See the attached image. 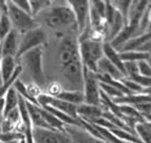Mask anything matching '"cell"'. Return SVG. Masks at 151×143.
<instances>
[{"mask_svg":"<svg viewBox=\"0 0 151 143\" xmlns=\"http://www.w3.org/2000/svg\"><path fill=\"white\" fill-rule=\"evenodd\" d=\"M96 73H101V74L108 75L116 81H121L125 78V76L123 75V73H122L113 64L111 63V62H109L105 56L97 63V72Z\"/></svg>","mask_w":151,"mask_h":143,"instance_id":"obj_17","label":"cell"},{"mask_svg":"<svg viewBox=\"0 0 151 143\" xmlns=\"http://www.w3.org/2000/svg\"><path fill=\"white\" fill-rule=\"evenodd\" d=\"M3 84H4V83H3V81H2V78H1V76H0V88L2 87Z\"/></svg>","mask_w":151,"mask_h":143,"instance_id":"obj_33","label":"cell"},{"mask_svg":"<svg viewBox=\"0 0 151 143\" xmlns=\"http://www.w3.org/2000/svg\"><path fill=\"white\" fill-rule=\"evenodd\" d=\"M22 71L27 70L31 78V82L42 89L47 86L45 69H43V47H38L24 53L20 58Z\"/></svg>","mask_w":151,"mask_h":143,"instance_id":"obj_2","label":"cell"},{"mask_svg":"<svg viewBox=\"0 0 151 143\" xmlns=\"http://www.w3.org/2000/svg\"><path fill=\"white\" fill-rule=\"evenodd\" d=\"M4 109H3V115L8 113L9 111L16 109L18 107V102H19V95H18L17 91L15 90V88L10 87L8 91L5 92L4 97Z\"/></svg>","mask_w":151,"mask_h":143,"instance_id":"obj_21","label":"cell"},{"mask_svg":"<svg viewBox=\"0 0 151 143\" xmlns=\"http://www.w3.org/2000/svg\"><path fill=\"white\" fill-rule=\"evenodd\" d=\"M17 60L13 56H2L1 64H0V76L3 83H6L12 78L13 74L15 73L17 68Z\"/></svg>","mask_w":151,"mask_h":143,"instance_id":"obj_16","label":"cell"},{"mask_svg":"<svg viewBox=\"0 0 151 143\" xmlns=\"http://www.w3.org/2000/svg\"><path fill=\"white\" fill-rule=\"evenodd\" d=\"M65 131L69 136L71 143H106L105 141L94 137L83 126L65 125Z\"/></svg>","mask_w":151,"mask_h":143,"instance_id":"obj_11","label":"cell"},{"mask_svg":"<svg viewBox=\"0 0 151 143\" xmlns=\"http://www.w3.org/2000/svg\"><path fill=\"white\" fill-rule=\"evenodd\" d=\"M149 124V126H150V128H151V123H148Z\"/></svg>","mask_w":151,"mask_h":143,"instance_id":"obj_38","label":"cell"},{"mask_svg":"<svg viewBox=\"0 0 151 143\" xmlns=\"http://www.w3.org/2000/svg\"><path fill=\"white\" fill-rule=\"evenodd\" d=\"M137 68H139V75L145 76V78H151V66L149 65L147 60L139 62Z\"/></svg>","mask_w":151,"mask_h":143,"instance_id":"obj_28","label":"cell"},{"mask_svg":"<svg viewBox=\"0 0 151 143\" xmlns=\"http://www.w3.org/2000/svg\"><path fill=\"white\" fill-rule=\"evenodd\" d=\"M149 23H151V3H150V8H149Z\"/></svg>","mask_w":151,"mask_h":143,"instance_id":"obj_32","label":"cell"},{"mask_svg":"<svg viewBox=\"0 0 151 143\" xmlns=\"http://www.w3.org/2000/svg\"><path fill=\"white\" fill-rule=\"evenodd\" d=\"M150 98H151V94H150Z\"/></svg>","mask_w":151,"mask_h":143,"instance_id":"obj_39","label":"cell"},{"mask_svg":"<svg viewBox=\"0 0 151 143\" xmlns=\"http://www.w3.org/2000/svg\"><path fill=\"white\" fill-rule=\"evenodd\" d=\"M1 17H2V14H1V13H0V19H1Z\"/></svg>","mask_w":151,"mask_h":143,"instance_id":"obj_37","label":"cell"},{"mask_svg":"<svg viewBox=\"0 0 151 143\" xmlns=\"http://www.w3.org/2000/svg\"><path fill=\"white\" fill-rule=\"evenodd\" d=\"M34 143H71L65 131L49 128H33Z\"/></svg>","mask_w":151,"mask_h":143,"instance_id":"obj_10","label":"cell"},{"mask_svg":"<svg viewBox=\"0 0 151 143\" xmlns=\"http://www.w3.org/2000/svg\"><path fill=\"white\" fill-rule=\"evenodd\" d=\"M104 56L113 64L122 73L123 75L126 78V73H125V65H124V62L122 60L121 55H119V52L116 51L112 46L109 43H104Z\"/></svg>","mask_w":151,"mask_h":143,"instance_id":"obj_18","label":"cell"},{"mask_svg":"<svg viewBox=\"0 0 151 143\" xmlns=\"http://www.w3.org/2000/svg\"><path fill=\"white\" fill-rule=\"evenodd\" d=\"M45 89H47V91H45L47 94H49L50 97H53V98H56L63 90V87L60 84V82L53 81V82H50V83L47 84Z\"/></svg>","mask_w":151,"mask_h":143,"instance_id":"obj_27","label":"cell"},{"mask_svg":"<svg viewBox=\"0 0 151 143\" xmlns=\"http://www.w3.org/2000/svg\"><path fill=\"white\" fill-rule=\"evenodd\" d=\"M6 3H8V17L11 20L13 29L17 31L19 34H23L39 27L36 18H34L32 15L19 10L12 1H6Z\"/></svg>","mask_w":151,"mask_h":143,"instance_id":"obj_8","label":"cell"},{"mask_svg":"<svg viewBox=\"0 0 151 143\" xmlns=\"http://www.w3.org/2000/svg\"><path fill=\"white\" fill-rule=\"evenodd\" d=\"M79 57L85 69L96 73L97 63L104 57V43L91 38L79 41Z\"/></svg>","mask_w":151,"mask_h":143,"instance_id":"obj_3","label":"cell"},{"mask_svg":"<svg viewBox=\"0 0 151 143\" xmlns=\"http://www.w3.org/2000/svg\"><path fill=\"white\" fill-rule=\"evenodd\" d=\"M151 39V30H148L147 32L143 33L141 35L135 36V37L131 38L129 41L125 44L122 50L119 52H126V51H137L144 44Z\"/></svg>","mask_w":151,"mask_h":143,"instance_id":"obj_19","label":"cell"},{"mask_svg":"<svg viewBox=\"0 0 151 143\" xmlns=\"http://www.w3.org/2000/svg\"><path fill=\"white\" fill-rule=\"evenodd\" d=\"M125 65V73L126 78H134L139 75V68H137V63H124Z\"/></svg>","mask_w":151,"mask_h":143,"instance_id":"obj_30","label":"cell"},{"mask_svg":"<svg viewBox=\"0 0 151 143\" xmlns=\"http://www.w3.org/2000/svg\"><path fill=\"white\" fill-rule=\"evenodd\" d=\"M38 16H42L49 28L63 33V35L72 33L77 35L75 16L68 1H52L50 7Z\"/></svg>","mask_w":151,"mask_h":143,"instance_id":"obj_1","label":"cell"},{"mask_svg":"<svg viewBox=\"0 0 151 143\" xmlns=\"http://www.w3.org/2000/svg\"><path fill=\"white\" fill-rule=\"evenodd\" d=\"M63 89L65 90L83 91V67L81 58L71 62L68 65L60 68Z\"/></svg>","mask_w":151,"mask_h":143,"instance_id":"obj_6","label":"cell"},{"mask_svg":"<svg viewBox=\"0 0 151 143\" xmlns=\"http://www.w3.org/2000/svg\"><path fill=\"white\" fill-rule=\"evenodd\" d=\"M110 2L117 12L121 13V15L126 19V23H127V17H128V13L129 10H130L131 2L132 1L124 0V1H110Z\"/></svg>","mask_w":151,"mask_h":143,"instance_id":"obj_25","label":"cell"},{"mask_svg":"<svg viewBox=\"0 0 151 143\" xmlns=\"http://www.w3.org/2000/svg\"><path fill=\"white\" fill-rule=\"evenodd\" d=\"M83 98L85 104L94 106H101V87L96 74L83 68ZM103 107V106H101Z\"/></svg>","mask_w":151,"mask_h":143,"instance_id":"obj_9","label":"cell"},{"mask_svg":"<svg viewBox=\"0 0 151 143\" xmlns=\"http://www.w3.org/2000/svg\"><path fill=\"white\" fill-rule=\"evenodd\" d=\"M0 143H18V142H1V141H0Z\"/></svg>","mask_w":151,"mask_h":143,"instance_id":"obj_35","label":"cell"},{"mask_svg":"<svg viewBox=\"0 0 151 143\" xmlns=\"http://www.w3.org/2000/svg\"><path fill=\"white\" fill-rule=\"evenodd\" d=\"M19 39L20 34L16 30L13 29L8 35L5 36L4 39L0 43V52L2 56H13L16 58L19 47Z\"/></svg>","mask_w":151,"mask_h":143,"instance_id":"obj_12","label":"cell"},{"mask_svg":"<svg viewBox=\"0 0 151 143\" xmlns=\"http://www.w3.org/2000/svg\"><path fill=\"white\" fill-rule=\"evenodd\" d=\"M1 57H2V55H1V52H0V64H1Z\"/></svg>","mask_w":151,"mask_h":143,"instance_id":"obj_36","label":"cell"},{"mask_svg":"<svg viewBox=\"0 0 151 143\" xmlns=\"http://www.w3.org/2000/svg\"><path fill=\"white\" fill-rule=\"evenodd\" d=\"M134 133L142 143H151V128L147 122H139L134 125Z\"/></svg>","mask_w":151,"mask_h":143,"instance_id":"obj_22","label":"cell"},{"mask_svg":"<svg viewBox=\"0 0 151 143\" xmlns=\"http://www.w3.org/2000/svg\"><path fill=\"white\" fill-rule=\"evenodd\" d=\"M13 30L11 20L9 19L8 15H2L0 19V43L4 39V37Z\"/></svg>","mask_w":151,"mask_h":143,"instance_id":"obj_26","label":"cell"},{"mask_svg":"<svg viewBox=\"0 0 151 143\" xmlns=\"http://www.w3.org/2000/svg\"><path fill=\"white\" fill-rule=\"evenodd\" d=\"M69 7L73 11L77 28L78 41L89 39L91 36L90 25V1L86 0H70Z\"/></svg>","mask_w":151,"mask_h":143,"instance_id":"obj_4","label":"cell"},{"mask_svg":"<svg viewBox=\"0 0 151 143\" xmlns=\"http://www.w3.org/2000/svg\"><path fill=\"white\" fill-rule=\"evenodd\" d=\"M104 110L105 109L101 106L88 105L83 103L77 106V117L86 122H92L96 119L101 118Z\"/></svg>","mask_w":151,"mask_h":143,"instance_id":"obj_15","label":"cell"},{"mask_svg":"<svg viewBox=\"0 0 151 143\" xmlns=\"http://www.w3.org/2000/svg\"><path fill=\"white\" fill-rule=\"evenodd\" d=\"M47 43H48V34H47V31L40 25L23 33V34H20L16 60H18L24 53L29 52L35 48L43 47Z\"/></svg>","mask_w":151,"mask_h":143,"instance_id":"obj_7","label":"cell"},{"mask_svg":"<svg viewBox=\"0 0 151 143\" xmlns=\"http://www.w3.org/2000/svg\"><path fill=\"white\" fill-rule=\"evenodd\" d=\"M56 55L59 68L79 60V41L77 35L73 33L63 35L57 45Z\"/></svg>","mask_w":151,"mask_h":143,"instance_id":"obj_5","label":"cell"},{"mask_svg":"<svg viewBox=\"0 0 151 143\" xmlns=\"http://www.w3.org/2000/svg\"><path fill=\"white\" fill-rule=\"evenodd\" d=\"M52 3V1H35V0H30V5H31V13L34 18L37 17L40 13L45 11L49 8Z\"/></svg>","mask_w":151,"mask_h":143,"instance_id":"obj_24","label":"cell"},{"mask_svg":"<svg viewBox=\"0 0 151 143\" xmlns=\"http://www.w3.org/2000/svg\"><path fill=\"white\" fill-rule=\"evenodd\" d=\"M56 99H59L61 101H65L67 103L73 104V105H81L85 103L83 91H75V90H65L63 89L59 94L56 97Z\"/></svg>","mask_w":151,"mask_h":143,"instance_id":"obj_20","label":"cell"},{"mask_svg":"<svg viewBox=\"0 0 151 143\" xmlns=\"http://www.w3.org/2000/svg\"><path fill=\"white\" fill-rule=\"evenodd\" d=\"M150 1H132L127 17V25L139 27L144 14L148 10Z\"/></svg>","mask_w":151,"mask_h":143,"instance_id":"obj_14","label":"cell"},{"mask_svg":"<svg viewBox=\"0 0 151 143\" xmlns=\"http://www.w3.org/2000/svg\"><path fill=\"white\" fill-rule=\"evenodd\" d=\"M12 2L14 3V4H15L19 10L22 11V12L32 15V13H31L30 1H29V0H13Z\"/></svg>","mask_w":151,"mask_h":143,"instance_id":"obj_31","label":"cell"},{"mask_svg":"<svg viewBox=\"0 0 151 143\" xmlns=\"http://www.w3.org/2000/svg\"><path fill=\"white\" fill-rule=\"evenodd\" d=\"M2 117L5 119V120H8L9 122L14 124V125H16V124L19 123V122L21 121L20 113H19V110H18V107L16 108V109H13V110L9 111L8 113L3 115Z\"/></svg>","mask_w":151,"mask_h":143,"instance_id":"obj_29","label":"cell"},{"mask_svg":"<svg viewBox=\"0 0 151 143\" xmlns=\"http://www.w3.org/2000/svg\"><path fill=\"white\" fill-rule=\"evenodd\" d=\"M147 62H148V64H149V65L151 66V56H150V57L148 58V60H147Z\"/></svg>","mask_w":151,"mask_h":143,"instance_id":"obj_34","label":"cell"},{"mask_svg":"<svg viewBox=\"0 0 151 143\" xmlns=\"http://www.w3.org/2000/svg\"><path fill=\"white\" fill-rule=\"evenodd\" d=\"M141 35V33L139 31V27H135V25H126L124 27V29L121 32L111 40L110 45L115 49L116 51H121L122 48L125 46V44L127 41L131 39V38L135 37V36Z\"/></svg>","mask_w":151,"mask_h":143,"instance_id":"obj_13","label":"cell"},{"mask_svg":"<svg viewBox=\"0 0 151 143\" xmlns=\"http://www.w3.org/2000/svg\"><path fill=\"white\" fill-rule=\"evenodd\" d=\"M119 55L124 63H139L141 60H147L150 56L146 53L139 51H126L119 52Z\"/></svg>","mask_w":151,"mask_h":143,"instance_id":"obj_23","label":"cell"}]
</instances>
